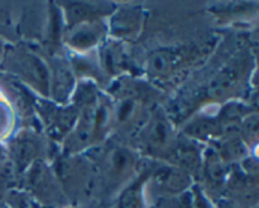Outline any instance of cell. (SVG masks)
I'll use <instances>...</instances> for the list:
<instances>
[{
	"label": "cell",
	"instance_id": "1",
	"mask_svg": "<svg viewBox=\"0 0 259 208\" xmlns=\"http://www.w3.org/2000/svg\"><path fill=\"white\" fill-rule=\"evenodd\" d=\"M153 179L158 188L172 196L189 191L191 186L190 174L179 167H162L154 172Z\"/></svg>",
	"mask_w": 259,
	"mask_h": 208
},
{
	"label": "cell",
	"instance_id": "2",
	"mask_svg": "<svg viewBox=\"0 0 259 208\" xmlns=\"http://www.w3.org/2000/svg\"><path fill=\"white\" fill-rule=\"evenodd\" d=\"M148 173H143L136 182L121 192L118 199V208H144L143 187Z\"/></svg>",
	"mask_w": 259,
	"mask_h": 208
},
{
	"label": "cell",
	"instance_id": "3",
	"mask_svg": "<svg viewBox=\"0 0 259 208\" xmlns=\"http://www.w3.org/2000/svg\"><path fill=\"white\" fill-rule=\"evenodd\" d=\"M172 136V128L166 118L157 115L151 123L148 130L149 145L154 149H162L169 144Z\"/></svg>",
	"mask_w": 259,
	"mask_h": 208
},
{
	"label": "cell",
	"instance_id": "4",
	"mask_svg": "<svg viewBox=\"0 0 259 208\" xmlns=\"http://www.w3.org/2000/svg\"><path fill=\"white\" fill-rule=\"evenodd\" d=\"M23 73L28 76V78L33 81L35 85L39 86L40 90H48V71L46 68L45 63L38 57L32 55H28L24 60L22 61Z\"/></svg>",
	"mask_w": 259,
	"mask_h": 208
},
{
	"label": "cell",
	"instance_id": "5",
	"mask_svg": "<svg viewBox=\"0 0 259 208\" xmlns=\"http://www.w3.org/2000/svg\"><path fill=\"white\" fill-rule=\"evenodd\" d=\"M99 28L94 24H80L73 32L70 33L71 45L78 49L90 48L99 40Z\"/></svg>",
	"mask_w": 259,
	"mask_h": 208
},
{
	"label": "cell",
	"instance_id": "6",
	"mask_svg": "<svg viewBox=\"0 0 259 208\" xmlns=\"http://www.w3.org/2000/svg\"><path fill=\"white\" fill-rule=\"evenodd\" d=\"M177 62V55L171 49H159L152 53L148 61V67L153 75H166Z\"/></svg>",
	"mask_w": 259,
	"mask_h": 208
},
{
	"label": "cell",
	"instance_id": "7",
	"mask_svg": "<svg viewBox=\"0 0 259 208\" xmlns=\"http://www.w3.org/2000/svg\"><path fill=\"white\" fill-rule=\"evenodd\" d=\"M73 78L70 70L66 66L60 65L56 68L55 80H53V87H55V97L57 100L63 101L66 96H68L71 88H72Z\"/></svg>",
	"mask_w": 259,
	"mask_h": 208
},
{
	"label": "cell",
	"instance_id": "8",
	"mask_svg": "<svg viewBox=\"0 0 259 208\" xmlns=\"http://www.w3.org/2000/svg\"><path fill=\"white\" fill-rule=\"evenodd\" d=\"M174 159L176 164H180L185 169H195L199 164V153L196 149L189 144H180L174 150ZM181 168V169H182Z\"/></svg>",
	"mask_w": 259,
	"mask_h": 208
},
{
	"label": "cell",
	"instance_id": "9",
	"mask_svg": "<svg viewBox=\"0 0 259 208\" xmlns=\"http://www.w3.org/2000/svg\"><path fill=\"white\" fill-rule=\"evenodd\" d=\"M134 157L131 151L125 150V149H115L111 153L110 158V171L114 176H119V174L124 173L128 171L132 166H133Z\"/></svg>",
	"mask_w": 259,
	"mask_h": 208
},
{
	"label": "cell",
	"instance_id": "10",
	"mask_svg": "<svg viewBox=\"0 0 259 208\" xmlns=\"http://www.w3.org/2000/svg\"><path fill=\"white\" fill-rule=\"evenodd\" d=\"M234 83V73L230 71L220 73L218 77H215L211 81L209 87V93L211 97H222L228 92L230 87Z\"/></svg>",
	"mask_w": 259,
	"mask_h": 208
},
{
	"label": "cell",
	"instance_id": "11",
	"mask_svg": "<svg viewBox=\"0 0 259 208\" xmlns=\"http://www.w3.org/2000/svg\"><path fill=\"white\" fill-rule=\"evenodd\" d=\"M192 202H194L192 192L186 191L168 198L159 199L157 202V208H192Z\"/></svg>",
	"mask_w": 259,
	"mask_h": 208
},
{
	"label": "cell",
	"instance_id": "12",
	"mask_svg": "<svg viewBox=\"0 0 259 208\" xmlns=\"http://www.w3.org/2000/svg\"><path fill=\"white\" fill-rule=\"evenodd\" d=\"M34 154V146L32 143L27 140L18 141L15 145H13V157H14V164L18 167V169H22L25 164L29 162Z\"/></svg>",
	"mask_w": 259,
	"mask_h": 208
},
{
	"label": "cell",
	"instance_id": "13",
	"mask_svg": "<svg viewBox=\"0 0 259 208\" xmlns=\"http://www.w3.org/2000/svg\"><path fill=\"white\" fill-rule=\"evenodd\" d=\"M206 176L214 184H222L227 176V169L218 155H210L206 166Z\"/></svg>",
	"mask_w": 259,
	"mask_h": 208
},
{
	"label": "cell",
	"instance_id": "14",
	"mask_svg": "<svg viewBox=\"0 0 259 208\" xmlns=\"http://www.w3.org/2000/svg\"><path fill=\"white\" fill-rule=\"evenodd\" d=\"M192 136H197V138H209V136L215 135L219 133V125L215 124L212 120H199L195 124H192L189 129H187Z\"/></svg>",
	"mask_w": 259,
	"mask_h": 208
},
{
	"label": "cell",
	"instance_id": "15",
	"mask_svg": "<svg viewBox=\"0 0 259 208\" xmlns=\"http://www.w3.org/2000/svg\"><path fill=\"white\" fill-rule=\"evenodd\" d=\"M8 208H39L35 199L24 192L13 191L7 198Z\"/></svg>",
	"mask_w": 259,
	"mask_h": 208
},
{
	"label": "cell",
	"instance_id": "16",
	"mask_svg": "<svg viewBox=\"0 0 259 208\" xmlns=\"http://www.w3.org/2000/svg\"><path fill=\"white\" fill-rule=\"evenodd\" d=\"M138 23V15L136 13H124L116 17L114 22V29L118 34H131Z\"/></svg>",
	"mask_w": 259,
	"mask_h": 208
},
{
	"label": "cell",
	"instance_id": "17",
	"mask_svg": "<svg viewBox=\"0 0 259 208\" xmlns=\"http://www.w3.org/2000/svg\"><path fill=\"white\" fill-rule=\"evenodd\" d=\"M137 114V102L134 98L126 97L124 100L120 101V103L116 108V119H118L119 123L125 124L129 123L132 119H134Z\"/></svg>",
	"mask_w": 259,
	"mask_h": 208
},
{
	"label": "cell",
	"instance_id": "18",
	"mask_svg": "<svg viewBox=\"0 0 259 208\" xmlns=\"http://www.w3.org/2000/svg\"><path fill=\"white\" fill-rule=\"evenodd\" d=\"M192 196H194V202H192V208H214L212 204L210 203L209 199L206 198L204 193H202L201 189L196 188L192 192Z\"/></svg>",
	"mask_w": 259,
	"mask_h": 208
},
{
	"label": "cell",
	"instance_id": "19",
	"mask_svg": "<svg viewBox=\"0 0 259 208\" xmlns=\"http://www.w3.org/2000/svg\"><path fill=\"white\" fill-rule=\"evenodd\" d=\"M3 184L0 183V199H2V197H3Z\"/></svg>",
	"mask_w": 259,
	"mask_h": 208
},
{
	"label": "cell",
	"instance_id": "20",
	"mask_svg": "<svg viewBox=\"0 0 259 208\" xmlns=\"http://www.w3.org/2000/svg\"><path fill=\"white\" fill-rule=\"evenodd\" d=\"M2 55H3V44L2 42H0V57H2Z\"/></svg>",
	"mask_w": 259,
	"mask_h": 208
},
{
	"label": "cell",
	"instance_id": "21",
	"mask_svg": "<svg viewBox=\"0 0 259 208\" xmlns=\"http://www.w3.org/2000/svg\"><path fill=\"white\" fill-rule=\"evenodd\" d=\"M0 159H2V149H0Z\"/></svg>",
	"mask_w": 259,
	"mask_h": 208
}]
</instances>
